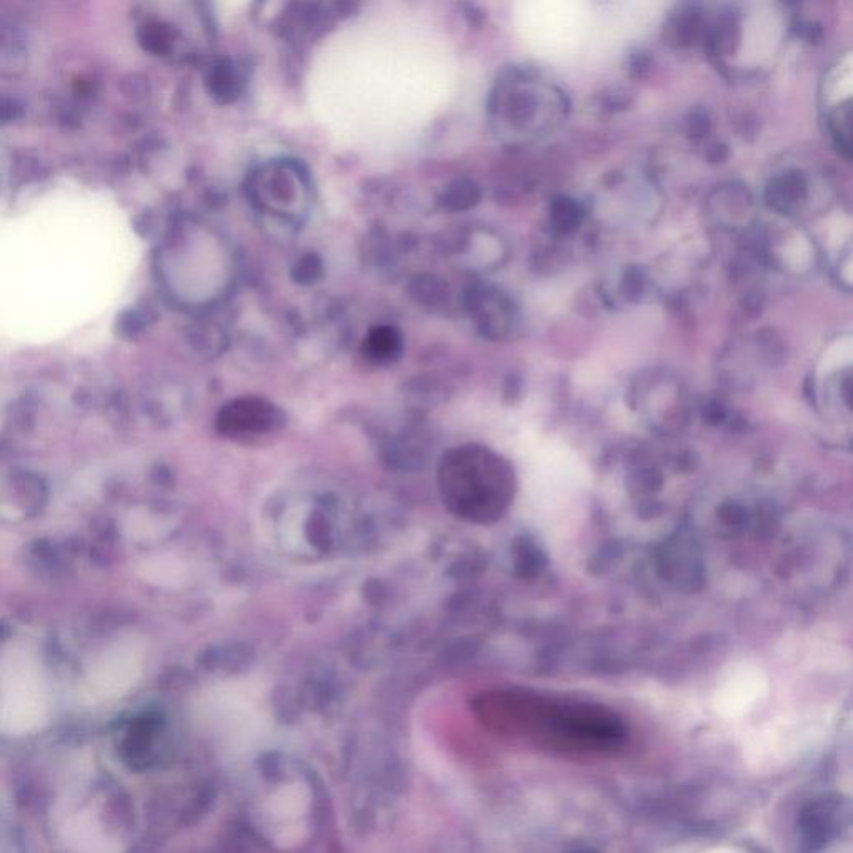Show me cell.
Instances as JSON below:
<instances>
[{
    "label": "cell",
    "mask_w": 853,
    "mask_h": 853,
    "mask_svg": "<svg viewBox=\"0 0 853 853\" xmlns=\"http://www.w3.org/2000/svg\"><path fill=\"white\" fill-rule=\"evenodd\" d=\"M477 712L495 732L565 757L612 755L627 742L622 719L602 705L500 690L482 695Z\"/></svg>",
    "instance_id": "obj_1"
},
{
    "label": "cell",
    "mask_w": 853,
    "mask_h": 853,
    "mask_svg": "<svg viewBox=\"0 0 853 853\" xmlns=\"http://www.w3.org/2000/svg\"><path fill=\"white\" fill-rule=\"evenodd\" d=\"M440 495L445 507L472 524L502 519L515 497L512 465L484 445H460L440 462Z\"/></svg>",
    "instance_id": "obj_2"
},
{
    "label": "cell",
    "mask_w": 853,
    "mask_h": 853,
    "mask_svg": "<svg viewBox=\"0 0 853 853\" xmlns=\"http://www.w3.org/2000/svg\"><path fill=\"white\" fill-rule=\"evenodd\" d=\"M250 192L260 209L295 219L309 204V184L299 164L277 160L265 164L252 177Z\"/></svg>",
    "instance_id": "obj_3"
},
{
    "label": "cell",
    "mask_w": 853,
    "mask_h": 853,
    "mask_svg": "<svg viewBox=\"0 0 853 853\" xmlns=\"http://www.w3.org/2000/svg\"><path fill=\"white\" fill-rule=\"evenodd\" d=\"M284 414L264 399L245 397L225 405L217 417V430L232 439H249L279 430Z\"/></svg>",
    "instance_id": "obj_4"
},
{
    "label": "cell",
    "mask_w": 853,
    "mask_h": 853,
    "mask_svg": "<svg viewBox=\"0 0 853 853\" xmlns=\"http://www.w3.org/2000/svg\"><path fill=\"white\" fill-rule=\"evenodd\" d=\"M129 647L130 645L124 644L115 645L102 655V659L97 662L90 674V689L102 694L114 692L115 687L119 685V674L125 675L124 672L132 669L134 655Z\"/></svg>",
    "instance_id": "obj_5"
},
{
    "label": "cell",
    "mask_w": 853,
    "mask_h": 853,
    "mask_svg": "<svg viewBox=\"0 0 853 853\" xmlns=\"http://www.w3.org/2000/svg\"><path fill=\"white\" fill-rule=\"evenodd\" d=\"M554 12H540V42L545 45H564L575 39L579 30V17L562 5H554Z\"/></svg>",
    "instance_id": "obj_6"
},
{
    "label": "cell",
    "mask_w": 853,
    "mask_h": 853,
    "mask_svg": "<svg viewBox=\"0 0 853 853\" xmlns=\"http://www.w3.org/2000/svg\"><path fill=\"white\" fill-rule=\"evenodd\" d=\"M207 84H209L210 94L222 104H229L239 99L244 89V79L239 67L229 59L219 60L212 67Z\"/></svg>",
    "instance_id": "obj_7"
},
{
    "label": "cell",
    "mask_w": 853,
    "mask_h": 853,
    "mask_svg": "<svg viewBox=\"0 0 853 853\" xmlns=\"http://www.w3.org/2000/svg\"><path fill=\"white\" fill-rule=\"evenodd\" d=\"M365 355L375 362H389L402 350V335L394 327H377L365 340Z\"/></svg>",
    "instance_id": "obj_8"
},
{
    "label": "cell",
    "mask_w": 853,
    "mask_h": 853,
    "mask_svg": "<svg viewBox=\"0 0 853 853\" xmlns=\"http://www.w3.org/2000/svg\"><path fill=\"white\" fill-rule=\"evenodd\" d=\"M412 292L419 302L430 307H440L445 297V289L435 277H419L414 282Z\"/></svg>",
    "instance_id": "obj_9"
},
{
    "label": "cell",
    "mask_w": 853,
    "mask_h": 853,
    "mask_svg": "<svg viewBox=\"0 0 853 853\" xmlns=\"http://www.w3.org/2000/svg\"><path fill=\"white\" fill-rule=\"evenodd\" d=\"M475 199H477V192H475L474 185L467 184V182H455L445 192L444 204L449 209L459 210L475 204Z\"/></svg>",
    "instance_id": "obj_10"
},
{
    "label": "cell",
    "mask_w": 853,
    "mask_h": 853,
    "mask_svg": "<svg viewBox=\"0 0 853 853\" xmlns=\"http://www.w3.org/2000/svg\"><path fill=\"white\" fill-rule=\"evenodd\" d=\"M322 274H324V265L315 254L304 255L294 267V279L299 284H315Z\"/></svg>",
    "instance_id": "obj_11"
}]
</instances>
